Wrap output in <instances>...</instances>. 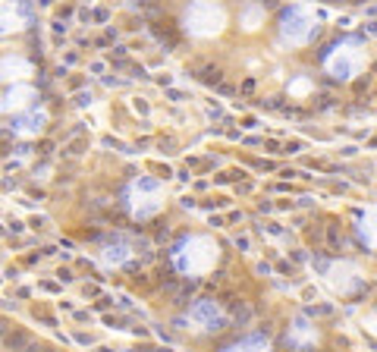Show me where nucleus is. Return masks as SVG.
I'll list each match as a JSON object with an SVG mask.
<instances>
[{
    "instance_id": "obj_1",
    "label": "nucleus",
    "mask_w": 377,
    "mask_h": 352,
    "mask_svg": "<svg viewBox=\"0 0 377 352\" xmlns=\"http://www.w3.org/2000/svg\"><path fill=\"white\" fill-rule=\"evenodd\" d=\"M126 205H129V211L135 217H151L164 205V189L154 179H139V183H133L129 192H126Z\"/></svg>"
},
{
    "instance_id": "obj_2",
    "label": "nucleus",
    "mask_w": 377,
    "mask_h": 352,
    "mask_svg": "<svg viewBox=\"0 0 377 352\" xmlns=\"http://www.w3.org/2000/svg\"><path fill=\"white\" fill-rule=\"evenodd\" d=\"M224 26V13L214 7H192V13H185V29L195 35H217Z\"/></svg>"
},
{
    "instance_id": "obj_3",
    "label": "nucleus",
    "mask_w": 377,
    "mask_h": 352,
    "mask_svg": "<svg viewBox=\"0 0 377 352\" xmlns=\"http://www.w3.org/2000/svg\"><path fill=\"white\" fill-rule=\"evenodd\" d=\"M308 35H311V19L305 13L292 10V13L283 16V38L286 41H292V45H302Z\"/></svg>"
},
{
    "instance_id": "obj_4",
    "label": "nucleus",
    "mask_w": 377,
    "mask_h": 352,
    "mask_svg": "<svg viewBox=\"0 0 377 352\" xmlns=\"http://www.w3.org/2000/svg\"><path fill=\"white\" fill-rule=\"evenodd\" d=\"M192 318L201 321L208 330H217V327L224 324V314H220V308L214 305V302H199V305L192 308Z\"/></svg>"
},
{
    "instance_id": "obj_5",
    "label": "nucleus",
    "mask_w": 377,
    "mask_h": 352,
    "mask_svg": "<svg viewBox=\"0 0 377 352\" xmlns=\"http://www.w3.org/2000/svg\"><path fill=\"white\" fill-rule=\"evenodd\" d=\"M26 98H32V92H28V88H16V92H7V111H19V107H26L28 101Z\"/></svg>"
},
{
    "instance_id": "obj_6",
    "label": "nucleus",
    "mask_w": 377,
    "mask_h": 352,
    "mask_svg": "<svg viewBox=\"0 0 377 352\" xmlns=\"http://www.w3.org/2000/svg\"><path fill=\"white\" fill-rule=\"evenodd\" d=\"M41 123H44V117H41V113H32V117H26L19 126H16V132H22V136H35V132H41Z\"/></svg>"
},
{
    "instance_id": "obj_7",
    "label": "nucleus",
    "mask_w": 377,
    "mask_h": 352,
    "mask_svg": "<svg viewBox=\"0 0 377 352\" xmlns=\"http://www.w3.org/2000/svg\"><path fill=\"white\" fill-rule=\"evenodd\" d=\"M226 352H271V346L261 343V339H245V343L233 346V349H226Z\"/></svg>"
},
{
    "instance_id": "obj_8",
    "label": "nucleus",
    "mask_w": 377,
    "mask_h": 352,
    "mask_svg": "<svg viewBox=\"0 0 377 352\" xmlns=\"http://www.w3.org/2000/svg\"><path fill=\"white\" fill-rule=\"evenodd\" d=\"M126 252H129V248H126L123 242H119L117 248H113V246L107 248V255H104V258H107V261H113V264H119V261H126Z\"/></svg>"
}]
</instances>
